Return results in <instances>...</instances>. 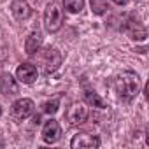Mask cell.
I'll use <instances>...</instances> for the list:
<instances>
[{"label": "cell", "mask_w": 149, "mask_h": 149, "mask_svg": "<svg viewBox=\"0 0 149 149\" xmlns=\"http://www.w3.org/2000/svg\"><path fill=\"white\" fill-rule=\"evenodd\" d=\"M61 137V126L56 119H47L42 128V140L46 144H54Z\"/></svg>", "instance_id": "obj_7"}, {"label": "cell", "mask_w": 149, "mask_h": 149, "mask_svg": "<svg viewBox=\"0 0 149 149\" xmlns=\"http://www.w3.org/2000/svg\"><path fill=\"white\" fill-rule=\"evenodd\" d=\"M33 111H35L33 100H30V98H19V100H16V102L13 104V107H11V116H13L16 121H23V119L30 118V116L33 114Z\"/></svg>", "instance_id": "obj_5"}, {"label": "cell", "mask_w": 149, "mask_h": 149, "mask_svg": "<svg viewBox=\"0 0 149 149\" xmlns=\"http://www.w3.org/2000/svg\"><path fill=\"white\" fill-rule=\"evenodd\" d=\"M11 13H13V16L18 21H25V19L30 18L32 9H30V6H28L26 0H14V2L11 4Z\"/></svg>", "instance_id": "obj_10"}, {"label": "cell", "mask_w": 149, "mask_h": 149, "mask_svg": "<svg viewBox=\"0 0 149 149\" xmlns=\"http://www.w3.org/2000/svg\"><path fill=\"white\" fill-rule=\"evenodd\" d=\"M18 91H19V88H18L16 79L9 72H4L0 76V93L4 97H14V95H18Z\"/></svg>", "instance_id": "obj_9"}, {"label": "cell", "mask_w": 149, "mask_h": 149, "mask_svg": "<svg viewBox=\"0 0 149 149\" xmlns=\"http://www.w3.org/2000/svg\"><path fill=\"white\" fill-rule=\"evenodd\" d=\"M58 107H60V100H58V98H53V100H47V102L42 104V112H46V114H54V112L58 111Z\"/></svg>", "instance_id": "obj_15"}, {"label": "cell", "mask_w": 149, "mask_h": 149, "mask_svg": "<svg viewBox=\"0 0 149 149\" xmlns=\"http://www.w3.org/2000/svg\"><path fill=\"white\" fill-rule=\"evenodd\" d=\"M88 116H90L88 107H86L84 104H79V102L70 104V105L67 107V111H65V118H67V121H68L72 126L84 125V123L88 121Z\"/></svg>", "instance_id": "obj_4"}, {"label": "cell", "mask_w": 149, "mask_h": 149, "mask_svg": "<svg viewBox=\"0 0 149 149\" xmlns=\"http://www.w3.org/2000/svg\"><path fill=\"white\" fill-rule=\"evenodd\" d=\"M107 9V0H91V11L95 14H104Z\"/></svg>", "instance_id": "obj_16"}, {"label": "cell", "mask_w": 149, "mask_h": 149, "mask_svg": "<svg viewBox=\"0 0 149 149\" xmlns=\"http://www.w3.org/2000/svg\"><path fill=\"white\" fill-rule=\"evenodd\" d=\"M125 30L130 33V37L133 39V40H144L146 39V28L135 19V18H130L128 21H126V25H125Z\"/></svg>", "instance_id": "obj_11"}, {"label": "cell", "mask_w": 149, "mask_h": 149, "mask_svg": "<svg viewBox=\"0 0 149 149\" xmlns=\"http://www.w3.org/2000/svg\"><path fill=\"white\" fill-rule=\"evenodd\" d=\"M63 7L72 14H77L84 9V0H63Z\"/></svg>", "instance_id": "obj_14"}, {"label": "cell", "mask_w": 149, "mask_h": 149, "mask_svg": "<svg viewBox=\"0 0 149 149\" xmlns=\"http://www.w3.org/2000/svg\"><path fill=\"white\" fill-rule=\"evenodd\" d=\"M32 56H35V61L40 65L44 74H53L54 70L60 68L61 65V53L56 47H46V49H39L37 53H33Z\"/></svg>", "instance_id": "obj_2"}, {"label": "cell", "mask_w": 149, "mask_h": 149, "mask_svg": "<svg viewBox=\"0 0 149 149\" xmlns=\"http://www.w3.org/2000/svg\"><path fill=\"white\" fill-rule=\"evenodd\" d=\"M70 147L74 149H83V147H100V139L97 135H91L88 132H79L74 135V139L70 140Z\"/></svg>", "instance_id": "obj_6"}, {"label": "cell", "mask_w": 149, "mask_h": 149, "mask_svg": "<svg viewBox=\"0 0 149 149\" xmlns=\"http://www.w3.org/2000/svg\"><path fill=\"white\" fill-rule=\"evenodd\" d=\"M114 86H116L118 97L121 100H125V102H132L139 95V91H140L139 76H137L135 72H132V70H126V72L119 74V76L116 77Z\"/></svg>", "instance_id": "obj_1"}, {"label": "cell", "mask_w": 149, "mask_h": 149, "mask_svg": "<svg viewBox=\"0 0 149 149\" xmlns=\"http://www.w3.org/2000/svg\"><path fill=\"white\" fill-rule=\"evenodd\" d=\"M84 100H86L90 105L97 107V109H105V107H107L105 100H104L98 93H95V91H91V90H86V91H84Z\"/></svg>", "instance_id": "obj_13"}, {"label": "cell", "mask_w": 149, "mask_h": 149, "mask_svg": "<svg viewBox=\"0 0 149 149\" xmlns=\"http://www.w3.org/2000/svg\"><path fill=\"white\" fill-rule=\"evenodd\" d=\"M37 67L32 63H21L16 70V79L23 84H32L37 79Z\"/></svg>", "instance_id": "obj_8"}, {"label": "cell", "mask_w": 149, "mask_h": 149, "mask_svg": "<svg viewBox=\"0 0 149 149\" xmlns=\"http://www.w3.org/2000/svg\"><path fill=\"white\" fill-rule=\"evenodd\" d=\"M63 25V9L56 4V2H51L47 4L46 7V13H44V26L49 33H54L61 28Z\"/></svg>", "instance_id": "obj_3"}, {"label": "cell", "mask_w": 149, "mask_h": 149, "mask_svg": "<svg viewBox=\"0 0 149 149\" xmlns=\"http://www.w3.org/2000/svg\"><path fill=\"white\" fill-rule=\"evenodd\" d=\"M112 2H114L116 6H125V4L128 2V0H112Z\"/></svg>", "instance_id": "obj_17"}, {"label": "cell", "mask_w": 149, "mask_h": 149, "mask_svg": "<svg viewBox=\"0 0 149 149\" xmlns=\"http://www.w3.org/2000/svg\"><path fill=\"white\" fill-rule=\"evenodd\" d=\"M40 46H42V35L39 32H33L28 35V39L25 42V51H26V54L32 56L33 53H37L40 49Z\"/></svg>", "instance_id": "obj_12"}]
</instances>
